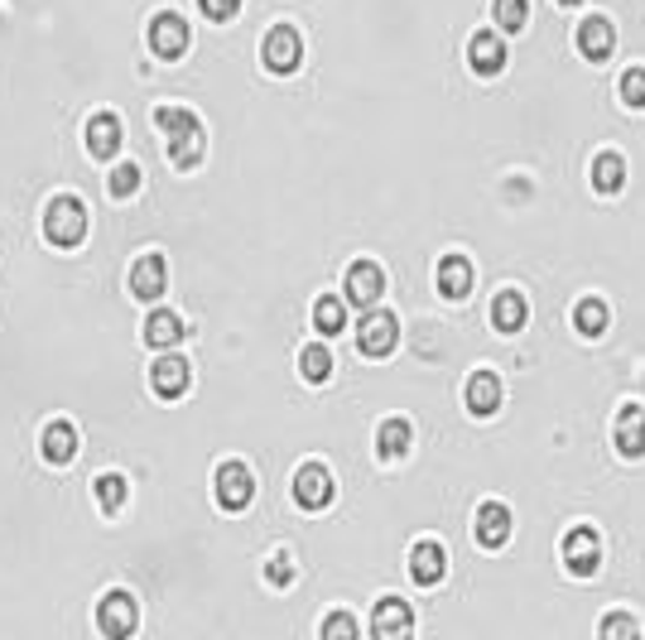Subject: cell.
Listing matches in <instances>:
<instances>
[{
    "label": "cell",
    "mask_w": 645,
    "mask_h": 640,
    "mask_svg": "<svg viewBox=\"0 0 645 640\" xmlns=\"http://www.w3.org/2000/svg\"><path fill=\"white\" fill-rule=\"evenodd\" d=\"M371 640H415V606L400 598H381L371 612Z\"/></svg>",
    "instance_id": "cell-7"
},
{
    "label": "cell",
    "mask_w": 645,
    "mask_h": 640,
    "mask_svg": "<svg viewBox=\"0 0 645 640\" xmlns=\"http://www.w3.org/2000/svg\"><path fill=\"white\" fill-rule=\"evenodd\" d=\"M188 20L184 15H174V10H164V15H154L150 20V49L160 53L164 63H174V59H184L188 53Z\"/></svg>",
    "instance_id": "cell-9"
},
{
    "label": "cell",
    "mask_w": 645,
    "mask_h": 640,
    "mask_svg": "<svg viewBox=\"0 0 645 640\" xmlns=\"http://www.w3.org/2000/svg\"><path fill=\"white\" fill-rule=\"evenodd\" d=\"M467 63H472L477 77H496L506 67V39H502V34L477 29L472 43H467Z\"/></svg>",
    "instance_id": "cell-19"
},
{
    "label": "cell",
    "mask_w": 645,
    "mask_h": 640,
    "mask_svg": "<svg viewBox=\"0 0 645 640\" xmlns=\"http://www.w3.org/2000/svg\"><path fill=\"white\" fill-rule=\"evenodd\" d=\"M564 568L573 573V578H593L597 568H603V535L593 530V525H578V530L564 535Z\"/></svg>",
    "instance_id": "cell-4"
},
{
    "label": "cell",
    "mask_w": 645,
    "mask_h": 640,
    "mask_svg": "<svg viewBox=\"0 0 645 640\" xmlns=\"http://www.w3.org/2000/svg\"><path fill=\"white\" fill-rule=\"evenodd\" d=\"M116 150H121V121L111 116V111H97V116L87 121V154H92V160H111Z\"/></svg>",
    "instance_id": "cell-21"
},
{
    "label": "cell",
    "mask_w": 645,
    "mask_h": 640,
    "mask_svg": "<svg viewBox=\"0 0 645 640\" xmlns=\"http://www.w3.org/2000/svg\"><path fill=\"white\" fill-rule=\"evenodd\" d=\"M559 5H583V0H559Z\"/></svg>",
    "instance_id": "cell-38"
},
{
    "label": "cell",
    "mask_w": 645,
    "mask_h": 640,
    "mask_svg": "<svg viewBox=\"0 0 645 640\" xmlns=\"http://www.w3.org/2000/svg\"><path fill=\"white\" fill-rule=\"evenodd\" d=\"M617 92H621V101H627L631 111H645V63H631L627 73H621Z\"/></svg>",
    "instance_id": "cell-33"
},
{
    "label": "cell",
    "mask_w": 645,
    "mask_h": 640,
    "mask_svg": "<svg viewBox=\"0 0 645 640\" xmlns=\"http://www.w3.org/2000/svg\"><path fill=\"white\" fill-rule=\"evenodd\" d=\"M255 501V477L246 463H222L217 467V505L222 511H246V505Z\"/></svg>",
    "instance_id": "cell-8"
},
{
    "label": "cell",
    "mask_w": 645,
    "mask_h": 640,
    "mask_svg": "<svg viewBox=\"0 0 645 640\" xmlns=\"http://www.w3.org/2000/svg\"><path fill=\"white\" fill-rule=\"evenodd\" d=\"M198 10H203L213 25H227V20H237V10H241V0H198Z\"/></svg>",
    "instance_id": "cell-37"
},
{
    "label": "cell",
    "mask_w": 645,
    "mask_h": 640,
    "mask_svg": "<svg viewBox=\"0 0 645 640\" xmlns=\"http://www.w3.org/2000/svg\"><path fill=\"white\" fill-rule=\"evenodd\" d=\"M265 578H270V588H289V582H294V559L284 554H270V564H265Z\"/></svg>",
    "instance_id": "cell-36"
},
{
    "label": "cell",
    "mask_w": 645,
    "mask_h": 640,
    "mask_svg": "<svg viewBox=\"0 0 645 640\" xmlns=\"http://www.w3.org/2000/svg\"><path fill=\"white\" fill-rule=\"evenodd\" d=\"M400 342V323L391 309H366L362 323H357V352L371 356V362H381V356H391Z\"/></svg>",
    "instance_id": "cell-3"
},
{
    "label": "cell",
    "mask_w": 645,
    "mask_h": 640,
    "mask_svg": "<svg viewBox=\"0 0 645 640\" xmlns=\"http://www.w3.org/2000/svg\"><path fill=\"white\" fill-rule=\"evenodd\" d=\"M607 323H611V309L597 294H587V299H578V309H573V328L583 332V337H603L607 332Z\"/></svg>",
    "instance_id": "cell-27"
},
{
    "label": "cell",
    "mask_w": 645,
    "mask_h": 640,
    "mask_svg": "<svg viewBox=\"0 0 645 640\" xmlns=\"http://www.w3.org/2000/svg\"><path fill=\"white\" fill-rule=\"evenodd\" d=\"M299 371H304L308 386H322V380L332 376V352L322 342H308L304 352H299Z\"/></svg>",
    "instance_id": "cell-30"
},
{
    "label": "cell",
    "mask_w": 645,
    "mask_h": 640,
    "mask_svg": "<svg viewBox=\"0 0 645 640\" xmlns=\"http://www.w3.org/2000/svg\"><path fill=\"white\" fill-rule=\"evenodd\" d=\"M154 126L164 130V140H169V160L179 168L203 164L207 135H203V121H198L188 106H160V111H154Z\"/></svg>",
    "instance_id": "cell-1"
},
{
    "label": "cell",
    "mask_w": 645,
    "mask_h": 640,
    "mask_svg": "<svg viewBox=\"0 0 645 640\" xmlns=\"http://www.w3.org/2000/svg\"><path fill=\"white\" fill-rule=\"evenodd\" d=\"M322 640H362V626L352 612H328L322 616Z\"/></svg>",
    "instance_id": "cell-34"
},
{
    "label": "cell",
    "mask_w": 645,
    "mask_h": 640,
    "mask_svg": "<svg viewBox=\"0 0 645 640\" xmlns=\"http://www.w3.org/2000/svg\"><path fill=\"white\" fill-rule=\"evenodd\" d=\"M261 59H265L270 73H294V67L304 63V39H299V29L294 25H275L261 43Z\"/></svg>",
    "instance_id": "cell-6"
},
{
    "label": "cell",
    "mask_w": 645,
    "mask_h": 640,
    "mask_svg": "<svg viewBox=\"0 0 645 640\" xmlns=\"http://www.w3.org/2000/svg\"><path fill=\"white\" fill-rule=\"evenodd\" d=\"M188 362L179 352H160V362L150 366V386H154V396L160 400H184L188 396Z\"/></svg>",
    "instance_id": "cell-13"
},
{
    "label": "cell",
    "mask_w": 645,
    "mask_h": 640,
    "mask_svg": "<svg viewBox=\"0 0 645 640\" xmlns=\"http://www.w3.org/2000/svg\"><path fill=\"white\" fill-rule=\"evenodd\" d=\"M492 20L502 34H526L530 25V0H492Z\"/></svg>",
    "instance_id": "cell-29"
},
{
    "label": "cell",
    "mask_w": 645,
    "mask_h": 640,
    "mask_svg": "<svg viewBox=\"0 0 645 640\" xmlns=\"http://www.w3.org/2000/svg\"><path fill=\"white\" fill-rule=\"evenodd\" d=\"M43 236H49L53 246H63V251L83 246V236H87V208L77 198H53L49 212H43Z\"/></svg>",
    "instance_id": "cell-2"
},
{
    "label": "cell",
    "mask_w": 645,
    "mask_h": 640,
    "mask_svg": "<svg viewBox=\"0 0 645 640\" xmlns=\"http://www.w3.org/2000/svg\"><path fill=\"white\" fill-rule=\"evenodd\" d=\"M443 573H448V549H443L439 539H419V544L409 549V578H415L419 588H439Z\"/></svg>",
    "instance_id": "cell-12"
},
{
    "label": "cell",
    "mask_w": 645,
    "mask_h": 640,
    "mask_svg": "<svg viewBox=\"0 0 645 640\" xmlns=\"http://www.w3.org/2000/svg\"><path fill=\"white\" fill-rule=\"evenodd\" d=\"M578 53H583L587 63H607L611 53H617V25H611L607 15H587L583 25H578Z\"/></svg>",
    "instance_id": "cell-11"
},
{
    "label": "cell",
    "mask_w": 645,
    "mask_h": 640,
    "mask_svg": "<svg viewBox=\"0 0 645 640\" xmlns=\"http://www.w3.org/2000/svg\"><path fill=\"white\" fill-rule=\"evenodd\" d=\"M597 640H641V622L631 612H607L597 622Z\"/></svg>",
    "instance_id": "cell-32"
},
{
    "label": "cell",
    "mask_w": 645,
    "mask_h": 640,
    "mask_svg": "<svg viewBox=\"0 0 645 640\" xmlns=\"http://www.w3.org/2000/svg\"><path fill=\"white\" fill-rule=\"evenodd\" d=\"M144 342H150L154 352H174V347L184 342V318L179 313H169V309L150 313V323H144Z\"/></svg>",
    "instance_id": "cell-23"
},
{
    "label": "cell",
    "mask_w": 645,
    "mask_h": 640,
    "mask_svg": "<svg viewBox=\"0 0 645 640\" xmlns=\"http://www.w3.org/2000/svg\"><path fill=\"white\" fill-rule=\"evenodd\" d=\"M530 323V303L520 289H502V294L492 299V328L496 332H520Z\"/></svg>",
    "instance_id": "cell-20"
},
{
    "label": "cell",
    "mask_w": 645,
    "mask_h": 640,
    "mask_svg": "<svg viewBox=\"0 0 645 640\" xmlns=\"http://www.w3.org/2000/svg\"><path fill=\"white\" fill-rule=\"evenodd\" d=\"M140 193V164H116L111 174V198H136Z\"/></svg>",
    "instance_id": "cell-35"
},
{
    "label": "cell",
    "mask_w": 645,
    "mask_h": 640,
    "mask_svg": "<svg viewBox=\"0 0 645 640\" xmlns=\"http://www.w3.org/2000/svg\"><path fill=\"white\" fill-rule=\"evenodd\" d=\"M472 539L482 549H502L506 539H510V511L502 501H482L477 505V515H472Z\"/></svg>",
    "instance_id": "cell-14"
},
{
    "label": "cell",
    "mask_w": 645,
    "mask_h": 640,
    "mask_svg": "<svg viewBox=\"0 0 645 640\" xmlns=\"http://www.w3.org/2000/svg\"><path fill=\"white\" fill-rule=\"evenodd\" d=\"M621 184H627V160L617 150H603L593 160V188L603 198H611V193H621Z\"/></svg>",
    "instance_id": "cell-26"
},
{
    "label": "cell",
    "mask_w": 645,
    "mask_h": 640,
    "mask_svg": "<svg viewBox=\"0 0 645 640\" xmlns=\"http://www.w3.org/2000/svg\"><path fill=\"white\" fill-rule=\"evenodd\" d=\"M314 328L322 337H338L342 328H347V299H338V294H322L314 303Z\"/></svg>",
    "instance_id": "cell-28"
},
{
    "label": "cell",
    "mask_w": 645,
    "mask_h": 640,
    "mask_svg": "<svg viewBox=\"0 0 645 640\" xmlns=\"http://www.w3.org/2000/svg\"><path fill=\"white\" fill-rule=\"evenodd\" d=\"M621 457H645V410L641 404H621L617 410V429H611Z\"/></svg>",
    "instance_id": "cell-17"
},
{
    "label": "cell",
    "mask_w": 645,
    "mask_h": 640,
    "mask_svg": "<svg viewBox=\"0 0 645 640\" xmlns=\"http://www.w3.org/2000/svg\"><path fill=\"white\" fill-rule=\"evenodd\" d=\"M332 472L322 467V463H304L294 472V501L304 505V511H328L332 505Z\"/></svg>",
    "instance_id": "cell-10"
},
{
    "label": "cell",
    "mask_w": 645,
    "mask_h": 640,
    "mask_svg": "<svg viewBox=\"0 0 645 640\" xmlns=\"http://www.w3.org/2000/svg\"><path fill=\"white\" fill-rule=\"evenodd\" d=\"M439 294L453 303L472 294V261L467 255H443L439 261Z\"/></svg>",
    "instance_id": "cell-22"
},
{
    "label": "cell",
    "mask_w": 645,
    "mask_h": 640,
    "mask_svg": "<svg viewBox=\"0 0 645 640\" xmlns=\"http://www.w3.org/2000/svg\"><path fill=\"white\" fill-rule=\"evenodd\" d=\"M409 443H415V429H409V419H385L381 429H376V453H381L385 463H400V457L409 453Z\"/></svg>",
    "instance_id": "cell-25"
},
{
    "label": "cell",
    "mask_w": 645,
    "mask_h": 640,
    "mask_svg": "<svg viewBox=\"0 0 645 640\" xmlns=\"http://www.w3.org/2000/svg\"><path fill=\"white\" fill-rule=\"evenodd\" d=\"M97 626H102V636L106 640H130L136 636V626H140V606L130 592H106L102 606H97Z\"/></svg>",
    "instance_id": "cell-5"
},
{
    "label": "cell",
    "mask_w": 645,
    "mask_h": 640,
    "mask_svg": "<svg viewBox=\"0 0 645 640\" xmlns=\"http://www.w3.org/2000/svg\"><path fill=\"white\" fill-rule=\"evenodd\" d=\"M385 294V275L376 261H357L347 269V303H357V309H376Z\"/></svg>",
    "instance_id": "cell-16"
},
{
    "label": "cell",
    "mask_w": 645,
    "mask_h": 640,
    "mask_svg": "<svg viewBox=\"0 0 645 640\" xmlns=\"http://www.w3.org/2000/svg\"><path fill=\"white\" fill-rule=\"evenodd\" d=\"M164 289H169V261H164V255H140V261L130 265V294L154 303Z\"/></svg>",
    "instance_id": "cell-15"
},
{
    "label": "cell",
    "mask_w": 645,
    "mask_h": 640,
    "mask_svg": "<svg viewBox=\"0 0 645 640\" xmlns=\"http://www.w3.org/2000/svg\"><path fill=\"white\" fill-rule=\"evenodd\" d=\"M43 457H49L53 467H68L77 457V429L68 419H53L49 429H43Z\"/></svg>",
    "instance_id": "cell-24"
},
{
    "label": "cell",
    "mask_w": 645,
    "mask_h": 640,
    "mask_svg": "<svg viewBox=\"0 0 645 640\" xmlns=\"http://www.w3.org/2000/svg\"><path fill=\"white\" fill-rule=\"evenodd\" d=\"M463 400H467V410H472L477 419H492V414L502 410V376H496V371H472Z\"/></svg>",
    "instance_id": "cell-18"
},
{
    "label": "cell",
    "mask_w": 645,
    "mask_h": 640,
    "mask_svg": "<svg viewBox=\"0 0 645 640\" xmlns=\"http://www.w3.org/2000/svg\"><path fill=\"white\" fill-rule=\"evenodd\" d=\"M92 497H97V505H102V511H106V515H116V511H121V505H126V497H130V487H126V477H121V472H106V477H97Z\"/></svg>",
    "instance_id": "cell-31"
}]
</instances>
